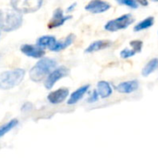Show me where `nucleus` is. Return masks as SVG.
<instances>
[{
	"instance_id": "nucleus-1",
	"label": "nucleus",
	"mask_w": 158,
	"mask_h": 158,
	"mask_svg": "<svg viewBox=\"0 0 158 158\" xmlns=\"http://www.w3.org/2000/svg\"><path fill=\"white\" fill-rule=\"evenodd\" d=\"M56 61L52 59V58H48V57H44V58H41L30 70V78L31 81H35V82H39L42 81L44 78H46L53 69H55L56 68Z\"/></svg>"
},
{
	"instance_id": "nucleus-2",
	"label": "nucleus",
	"mask_w": 158,
	"mask_h": 158,
	"mask_svg": "<svg viewBox=\"0 0 158 158\" xmlns=\"http://www.w3.org/2000/svg\"><path fill=\"white\" fill-rule=\"evenodd\" d=\"M22 24L20 13L15 9L0 10V31H12L19 29Z\"/></svg>"
},
{
	"instance_id": "nucleus-3",
	"label": "nucleus",
	"mask_w": 158,
	"mask_h": 158,
	"mask_svg": "<svg viewBox=\"0 0 158 158\" xmlns=\"http://www.w3.org/2000/svg\"><path fill=\"white\" fill-rule=\"evenodd\" d=\"M25 76V70L16 69L0 73V89L9 90L19 85Z\"/></svg>"
},
{
	"instance_id": "nucleus-4",
	"label": "nucleus",
	"mask_w": 158,
	"mask_h": 158,
	"mask_svg": "<svg viewBox=\"0 0 158 158\" xmlns=\"http://www.w3.org/2000/svg\"><path fill=\"white\" fill-rule=\"evenodd\" d=\"M134 20H135L134 17L131 13H127V14L121 15L116 19H113L107 21L105 24L104 29L110 32H116V31L127 29L129 26H131L134 22Z\"/></svg>"
},
{
	"instance_id": "nucleus-5",
	"label": "nucleus",
	"mask_w": 158,
	"mask_h": 158,
	"mask_svg": "<svg viewBox=\"0 0 158 158\" xmlns=\"http://www.w3.org/2000/svg\"><path fill=\"white\" fill-rule=\"evenodd\" d=\"M43 2L44 0H10V5L19 13H31L37 11Z\"/></svg>"
},
{
	"instance_id": "nucleus-6",
	"label": "nucleus",
	"mask_w": 158,
	"mask_h": 158,
	"mask_svg": "<svg viewBox=\"0 0 158 158\" xmlns=\"http://www.w3.org/2000/svg\"><path fill=\"white\" fill-rule=\"evenodd\" d=\"M69 74V69L66 67H59V68H56L55 69H53L51 71V73L46 77L45 82H44V86L46 89H51L53 88V86L61 79L67 77Z\"/></svg>"
},
{
	"instance_id": "nucleus-7",
	"label": "nucleus",
	"mask_w": 158,
	"mask_h": 158,
	"mask_svg": "<svg viewBox=\"0 0 158 158\" xmlns=\"http://www.w3.org/2000/svg\"><path fill=\"white\" fill-rule=\"evenodd\" d=\"M111 5L105 0H91L86 6L85 10L93 14H101L109 10Z\"/></svg>"
},
{
	"instance_id": "nucleus-8",
	"label": "nucleus",
	"mask_w": 158,
	"mask_h": 158,
	"mask_svg": "<svg viewBox=\"0 0 158 158\" xmlns=\"http://www.w3.org/2000/svg\"><path fill=\"white\" fill-rule=\"evenodd\" d=\"M139 86L140 84H139L138 80H131V81H126L118 83L115 87V89L119 94H130L136 92L139 89Z\"/></svg>"
},
{
	"instance_id": "nucleus-9",
	"label": "nucleus",
	"mask_w": 158,
	"mask_h": 158,
	"mask_svg": "<svg viewBox=\"0 0 158 158\" xmlns=\"http://www.w3.org/2000/svg\"><path fill=\"white\" fill-rule=\"evenodd\" d=\"M69 94V91L68 88H59L56 91L51 92L48 94L47 99L51 104L58 105V104H61L62 102H64L68 98Z\"/></svg>"
},
{
	"instance_id": "nucleus-10",
	"label": "nucleus",
	"mask_w": 158,
	"mask_h": 158,
	"mask_svg": "<svg viewBox=\"0 0 158 158\" xmlns=\"http://www.w3.org/2000/svg\"><path fill=\"white\" fill-rule=\"evenodd\" d=\"M20 51L27 56L33 57V58H41L44 55V50L43 47L39 46L38 44H23L20 47Z\"/></svg>"
},
{
	"instance_id": "nucleus-11",
	"label": "nucleus",
	"mask_w": 158,
	"mask_h": 158,
	"mask_svg": "<svg viewBox=\"0 0 158 158\" xmlns=\"http://www.w3.org/2000/svg\"><path fill=\"white\" fill-rule=\"evenodd\" d=\"M69 19H71V16H64L63 10L61 8H57L55 10V12L53 14V18H52L51 21L49 22L48 27L50 29L60 27Z\"/></svg>"
},
{
	"instance_id": "nucleus-12",
	"label": "nucleus",
	"mask_w": 158,
	"mask_h": 158,
	"mask_svg": "<svg viewBox=\"0 0 158 158\" xmlns=\"http://www.w3.org/2000/svg\"><path fill=\"white\" fill-rule=\"evenodd\" d=\"M112 44H113V42L110 40H96V41L93 42L92 44H90L86 47L85 53H87V54L95 53V52L109 48Z\"/></svg>"
},
{
	"instance_id": "nucleus-13",
	"label": "nucleus",
	"mask_w": 158,
	"mask_h": 158,
	"mask_svg": "<svg viewBox=\"0 0 158 158\" xmlns=\"http://www.w3.org/2000/svg\"><path fill=\"white\" fill-rule=\"evenodd\" d=\"M90 89V85L86 84L83 86H81L80 88H78L77 90H75L69 96V98L68 99V105H75L77 104L79 101H81L83 96L86 94V93L89 91Z\"/></svg>"
},
{
	"instance_id": "nucleus-14",
	"label": "nucleus",
	"mask_w": 158,
	"mask_h": 158,
	"mask_svg": "<svg viewBox=\"0 0 158 158\" xmlns=\"http://www.w3.org/2000/svg\"><path fill=\"white\" fill-rule=\"evenodd\" d=\"M96 91L101 99L108 98L113 94V88L111 84L106 81H100L97 82Z\"/></svg>"
},
{
	"instance_id": "nucleus-15",
	"label": "nucleus",
	"mask_w": 158,
	"mask_h": 158,
	"mask_svg": "<svg viewBox=\"0 0 158 158\" xmlns=\"http://www.w3.org/2000/svg\"><path fill=\"white\" fill-rule=\"evenodd\" d=\"M56 43H57V40L54 36L44 35V36L40 37L37 40L36 44H38L39 46H41L43 48H48L51 51H53L55 46H56Z\"/></svg>"
},
{
	"instance_id": "nucleus-16",
	"label": "nucleus",
	"mask_w": 158,
	"mask_h": 158,
	"mask_svg": "<svg viewBox=\"0 0 158 158\" xmlns=\"http://www.w3.org/2000/svg\"><path fill=\"white\" fill-rule=\"evenodd\" d=\"M154 24H155V18L153 16H150V17H147L144 19L141 20L136 25H134L133 31L135 32H139V31H144V30H147V29L153 27Z\"/></svg>"
},
{
	"instance_id": "nucleus-17",
	"label": "nucleus",
	"mask_w": 158,
	"mask_h": 158,
	"mask_svg": "<svg viewBox=\"0 0 158 158\" xmlns=\"http://www.w3.org/2000/svg\"><path fill=\"white\" fill-rule=\"evenodd\" d=\"M158 69V58L155 57L149 60L146 65L142 69V75L143 77H148Z\"/></svg>"
},
{
	"instance_id": "nucleus-18",
	"label": "nucleus",
	"mask_w": 158,
	"mask_h": 158,
	"mask_svg": "<svg viewBox=\"0 0 158 158\" xmlns=\"http://www.w3.org/2000/svg\"><path fill=\"white\" fill-rule=\"evenodd\" d=\"M74 40H75V35L74 34L68 35L64 40L57 41V43H56V46H55V48H54L53 51L54 52H59L61 50L66 49L67 47H69V45H71L73 44Z\"/></svg>"
},
{
	"instance_id": "nucleus-19",
	"label": "nucleus",
	"mask_w": 158,
	"mask_h": 158,
	"mask_svg": "<svg viewBox=\"0 0 158 158\" xmlns=\"http://www.w3.org/2000/svg\"><path fill=\"white\" fill-rule=\"evenodd\" d=\"M17 125H18V120L17 119H12L9 122H7L6 124L0 127V138L2 136H4L6 133H7L8 131H10L12 129H14Z\"/></svg>"
},
{
	"instance_id": "nucleus-20",
	"label": "nucleus",
	"mask_w": 158,
	"mask_h": 158,
	"mask_svg": "<svg viewBox=\"0 0 158 158\" xmlns=\"http://www.w3.org/2000/svg\"><path fill=\"white\" fill-rule=\"evenodd\" d=\"M136 54H137V52L133 48H131H131L126 47L123 50H121V52H120V57L123 58V59H127V58H130V57L134 56Z\"/></svg>"
},
{
	"instance_id": "nucleus-21",
	"label": "nucleus",
	"mask_w": 158,
	"mask_h": 158,
	"mask_svg": "<svg viewBox=\"0 0 158 158\" xmlns=\"http://www.w3.org/2000/svg\"><path fill=\"white\" fill-rule=\"evenodd\" d=\"M119 5H123V6H126L130 8H132V9H136L138 8L139 6V4L137 3L136 0H116Z\"/></svg>"
},
{
	"instance_id": "nucleus-22",
	"label": "nucleus",
	"mask_w": 158,
	"mask_h": 158,
	"mask_svg": "<svg viewBox=\"0 0 158 158\" xmlns=\"http://www.w3.org/2000/svg\"><path fill=\"white\" fill-rule=\"evenodd\" d=\"M130 45H131V47L133 48V49L137 52V54H138V53H141V52H142V49H143V41H141V40H133V41H131V42L130 43Z\"/></svg>"
},
{
	"instance_id": "nucleus-23",
	"label": "nucleus",
	"mask_w": 158,
	"mask_h": 158,
	"mask_svg": "<svg viewBox=\"0 0 158 158\" xmlns=\"http://www.w3.org/2000/svg\"><path fill=\"white\" fill-rule=\"evenodd\" d=\"M99 99H100V96H99V94H98V93H97V91H96V89H95V90H94V91L91 93L90 96H89L88 99H87V102L90 103V104H93V103L97 102Z\"/></svg>"
},
{
	"instance_id": "nucleus-24",
	"label": "nucleus",
	"mask_w": 158,
	"mask_h": 158,
	"mask_svg": "<svg viewBox=\"0 0 158 158\" xmlns=\"http://www.w3.org/2000/svg\"><path fill=\"white\" fill-rule=\"evenodd\" d=\"M137 3L141 6H147L148 4H149V1L148 0H136Z\"/></svg>"
},
{
	"instance_id": "nucleus-25",
	"label": "nucleus",
	"mask_w": 158,
	"mask_h": 158,
	"mask_svg": "<svg viewBox=\"0 0 158 158\" xmlns=\"http://www.w3.org/2000/svg\"><path fill=\"white\" fill-rule=\"evenodd\" d=\"M76 6V3H74L73 5H71L70 6H69L68 7V9H67V12H70V11H72L73 9H74V7Z\"/></svg>"
},
{
	"instance_id": "nucleus-26",
	"label": "nucleus",
	"mask_w": 158,
	"mask_h": 158,
	"mask_svg": "<svg viewBox=\"0 0 158 158\" xmlns=\"http://www.w3.org/2000/svg\"><path fill=\"white\" fill-rule=\"evenodd\" d=\"M150 1H151V2H155V3H156V2H158V0H150Z\"/></svg>"
}]
</instances>
